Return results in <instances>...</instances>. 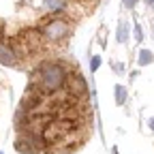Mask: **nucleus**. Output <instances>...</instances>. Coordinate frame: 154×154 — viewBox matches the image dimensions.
Segmentation results:
<instances>
[{
	"instance_id": "obj_1",
	"label": "nucleus",
	"mask_w": 154,
	"mask_h": 154,
	"mask_svg": "<svg viewBox=\"0 0 154 154\" xmlns=\"http://www.w3.org/2000/svg\"><path fill=\"white\" fill-rule=\"evenodd\" d=\"M32 82H36L45 92H56L66 82V69L60 62H43L41 69L34 73Z\"/></svg>"
},
{
	"instance_id": "obj_2",
	"label": "nucleus",
	"mask_w": 154,
	"mask_h": 154,
	"mask_svg": "<svg viewBox=\"0 0 154 154\" xmlns=\"http://www.w3.org/2000/svg\"><path fill=\"white\" fill-rule=\"evenodd\" d=\"M11 47H13V51H15L17 58H28V56H32L34 51H38L43 47V34H41L38 28L22 30L11 41Z\"/></svg>"
},
{
	"instance_id": "obj_3",
	"label": "nucleus",
	"mask_w": 154,
	"mask_h": 154,
	"mask_svg": "<svg viewBox=\"0 0 154 154\" xmlns=\"http://www.w3.org/2000/svg\"><path fill=\"white\" fill-rule=\"evenodd\" d=\"M41 34L51 43H60L71 34V22L64 17H51V19H45L41 22Z\"/></svg>"
},
{
	"instance_id": "obj_4",
	"label": "nucleus",
	"mask_w": 154,
	"mask_h": 154,
	"mask_svg": "<svg viewBox=\"0 0 154 154\" xmlns=\"http://www.w3.org/2000/svg\"><path fill=\"white\" fill-rule=\"evenodd\" d=\"M66 90H69V94L71 96H84L86 92H88V86H86V79L79 75V73H66Z\"/></svg>"
},
{
	"instance_id": "obj_5",
	"label": "nucleus",
	"mask_w": 154,
	"mask_h": 154,
	"mask_svg": "<svg viewBox=\"0 0 154 154\" xmlns=\"http://www.w3.org/2000/svg\"><path fill=\"white\" fill-rule=\"evenodd\" d=\"M17 62V56L13 51V47L9 43H2L0 41V64H7V66H13Z\"/></svg>"
},
{
	"instance_id": "obj_6",
	"label": "nucleus",
	"mask_w": 154,
	"mask_h": 154,
	"mask_svg": "<svg viewBox=\"0 0 154 154\" xmlns=\"http://www.w3.org/2000/svg\"><path fill=\"white\" fill-rule=\"evenodd\" d=\"M43 7L51 13H58L66 9V0H43Z\"/></svg>"
},
{
	"instance_id": "obj_7",
	"label": "nucleus",
	"mask_w": 154,
	"mask_h": 154,
	"mask_svg": "<svg viewBox=\"0 0 154 154\" xmlns=\"http://www.w3.org/2000/svg\"><path fill=\"white\" fill-rule=\"evenodd\" d=\"M128 32H131L128 22H126V19H122V22L118 24V32H116V36H118L120 43H126V41H128Z\"/></svg>"
},
{
	"instance_id": "obj_8",
	"label": "nucleus",
	"mask_w": 154,
	"mask_h": 154,
	"mask_svg": "<svg viewBox=\"0 0 154 154\" xmlns=\"http://www.w3.org/2000/svg\"><path fill=\"white\" fill-rule=\"evenodd\" d=\"M152 62H154V54L150 49H141L139 51V64L146 66V64H152Z\"/></svg>"
},
{
	"instance_id": "obj_9",
	"label": "nucleus",
	"mask_w": 154,
	"mask_h": 154,
	"mask_svg": "<svg viewBox=\"0 0 154 154\" xmlns=\"http://www.w3.org/2000/svg\"><path fill=\"white\" fill-rule=\"evenodd\" d=\"M113 90H116V103H118V105H124V103H126V88H124V86H116Z\"/></svg>"
},
{
	"instance_id": "obj_10",
	"label": "nucleus",
	"mask_w": 154,
	"mask_h": 154,
	"mask_svg": "<svg viewBox=\"0 0 154 154\" xmlns=\"http://www.w3.org/2000/svg\"><path fill=\"white\" fill-rule=\"evenodd\" d=\"M99 66H101V56H92V60H90V71H92V73L99 71Z\"/></svg>"
},
{
	"instance_id": "obj_11",
	"label": "nucleus",
	"mask_w": 154,
	"mask_h": 154,
	"mask_svg": "<svg viewBox=\"0 0 154 154\" xmlns=\"http://www.w3.org/2000/svg\"><path fill=\"white\" fill-rule=\"evenodd\" d=\"M135 38H137V41H143V32H141L139 26H135Z\"/></svg>"
},
{
	"instance_id": "obj_12",
	"label": "nucleus",
	"mask_w": 154,
	"mask_h": 154,
	"mask_svg": "<svg viewBox=\"0 0 154 154\" xmlns=\"http://www.w3.org/2000/svg\"><path fill=\"white\" fill-rule=\"evenodd\" d=\"M124 2V7H128V9H133L135 5H137V0H122Z\"/></svg>"
},
{
	"instance_id": "obj_13",
	"label": "nucleus",
	"mask_w": 154,
	"mask_h": 154,
	"mask_svg": "<svg viewBox=\"0 0 154 154\" xmlns=\"http://www.w3.org/2000/svg\"><path fill=\"white\" fill-rule=\"evenodd\" d=\"M148 126H150V128L154 131V118H150V122H148Z\"/></svg>"
},
{
	"instance_id": "obj_14",
	"label": "nucleus",
	"mask_w": 154,
	"mask_h": 154,
	"mask_svg": "<svg viewBox=\"0 0 154 154\" xmlns=\"http://www.w3.org/2000/svg\"><path fill=\"white\" fill-rule=\"evenodd\" d=\"M146 2H148V5H152V7H154V0H146Z\"/></svg>"
},
{
	"instance_id": "obj_15",
	"label": "nucleus",
	"mask_w": 154,
	"mask_h": 154,
	"mask_svg": "<svg viewBox=\"0 0 154 154\" xmlns=\"http://www.w3.org/2000/svg\"><path fill=\"white\" fill-rule=\"evenodd\" d=\"M0 38H2V24H0Z\"/></svg>"
},
{
	"instance_id": "obj_16",
	"label": "nucleus",
	"mask_w": 154,
	"mask_h": 154,
	"mask_svg": "<svg viewBox=\"0 0 154 154\" xmlns=\"http://www.w3.org/2000/svg\"><path fill=\"white\" fill-rule=\"evenodd\" d=\"M0 154H2V152H0Z\"/></svg>"
}]
</instances>
